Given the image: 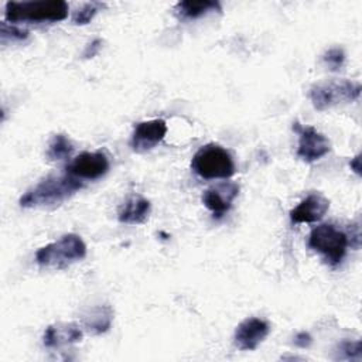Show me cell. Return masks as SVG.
I'll return each mask as SVG.
<instances>
[{
    "instance_id": "obj_1",
    "label": "cell",
    "mask_w": 362,
    "mask_h": 362,
    "mask_svg": "<svg viewBox=\"0 0 362 362\" xmlns=\"http://www.w3.org/2000/svg\"><path fill=\"white\" fill-rule=\"evenodd\" d=\"M81 188L82 182L68 173L62 175H48L20 198V205L21 208L55 206L71 198Z\"/></svg>"
},
{
    "instance_id": "obj_2",
    "label": "cell",
    "mask_w": 362,
    "mask_h": 362,
    "mask_svg": "<svg viewBox=\"0 0 362 362\" xmlns=\"http://www.w3.org/2000/svg\"><path fill=\"white\" fill-rule=\"evenodd\" d=\"M68 4L62 0L8 1L4 7L7 23H55L68 16Z\"/></svg>"
},
{
    "instance_id": "obj_3",
    "label": "cell",
    "mask_w": 362,
    "mask_h": 362,
    "mask_svg": "<svg viewBox=\"0 0 362 362\" xmlns=\"http://www.w3.org/2000/svg\"><path fill=\"white\" fill-rule=\"evenodd\" d=\"M86 256V245L81 236L68 233L58 240L40 247L35 252V262L41 267L65 269Z\"/></svg>"
},
{
    "instance_id": "obj_4",
    "label": "cell",
    "mask_w": 362,
    "mask_h": 362,
    "mask_svg": "<svg viewBox=\"0 0 362 362\" xmlns=\"http://www.w3.org/2000/svg\"><path fill=\"white\" fill-rule=\"evenodd\" d=\"M191 167L197 175L205 180L229 178L235 174V163L230 153L214 143L202 146L194 154Z\"/></svg>"
},
{
    "instance_id": "obj_5",
    "label": "cell",
    "mask_w": 362,
    "mask_h": 362,
    "mask_svg": "<svg viewBox=\"0 0 362 362\" xmlns=\"http://www.w3.org/2000/svg\"><path fill=\"white\" fill-rule=\"evenodd\" d=\"M361 95V83L348 79H332L311 86L310 99L317 110H327L339 103H348Z\"/></svg>"
},
{
    "instance_id": "obj_6",
    "label": "cell",
    "mask_w": 362,
    "mask_h": 362,
    "mask_svg": "<svg viewBox=\"0 0 362 362\" xmlns=\"http://www.w3.org/2000/svg\"><path fill=\"white\" fill-rule=\"evenodd\" d=\"M308 246L322 255L329 264L337 266L345 257L348 236L331 223H321L311 230Z\"/></svg>"
},
{
    "instance_id": "obj_7",
    "label": "cell",
    "mask_w": 362,
    "mask_h": 362,
    "mask_svg": "<svg viewBox=\"0 0 362 362\" xmlns=\"http://www.w3.org/2000/svg\"><path fill=\"white\" fill-rule=\"evenodd\" d=\"M293 130L298 133L297 156L305 163H314L324 157L331 150L329 140L311 126L293 123Z\"/></svg>"
},
{
    "instance_id": "obj_8",
    "label": "cell",
    "mask_w": 362,
    "mask_h": 362,
    "mask_svg": "<svg viewBox=\"0 0 362 362\" xmlns=\"http://www.w3.org/2000/svg\"><path fill=\"white\" fill-rule=\"evenodd\" d=\"M107 171L109 160L102 151H83L66 165V173L78 180H98Z\"/></svg>"
},
{
    "instance_id": "obj_9",
    "label": "cell",
    "mask_w": 362,
    "mask_h": 362,
    "mask_svg": "<svg viewBox=\"0 0 362 362\" xmlns=\"http://www.w3.org/2000/svg\"><path fill=\"white\" fill-rule=\"evenodd\" d=\"M167 124L163 119H153L136 124L132 134V147L137 153H144L156 147L165 136Z\"/></svg>"
},
{
    "instance_id": "obj_10",
    "label": "cell",
    "mask_w": 362,
    "mask_h": 362,
    "mask_svg": "<svg viewBox=\"0 0 362 362\" xmlns=\"http://www.w3.org/2000/svg\"><path fill=\"white\" fill-rule=\"evenodd\" d=\"M238 194L239 185L236 182L225 181L205 189L202 195V202L215 216H222L230 209L232 202L238 197Z\"/></svg>"
},
{
    "instance_id": "obj_11",
    "label": "cell",
    "mask_w": 362,
    "mask_h": 362,
    "mask_svg": "<svg viewBox=\"0 0 362 362\" xmlns=\"http://www.w3.org/2000/svg\"><path fill=\"white\" fill-rule=\"evenodd\" d=\"M269 331L270 327L264 320L246 318L236 327L235 345L240 351H253L264 341Z\"/></svg>"
},
{
    "instance_id": "obj_12",
    "label": "cell",
    "mask_w": 362,
    "mask_h": 362,
    "mask_svg": "<svg viewBox=\"0 0 362 362\" xmlns=\"http://www.w3.org/2000/svg\"><path fill=\"white\" fill-rule=\"evenodd\" d=\"M329 201L321 194H311L290 211L293 223H313L320 221L328 211Z\"/></svg>"
},
{
    "instance_id": "obj_13",
    "label": "cell",
    "mask_w": 362,
    "mask_h": 362,
    "mask_svg": "<svg viewBox=\"0 0 362 362\" xmlns=\"http://www.w3.org/2000/svg\"><path fill=\"white\" fill-rule=\"evenodd\" d=\"M82 329L74 322H58L47 327L42 342L47 348H61L82 339Z\"/></svg>"
},
{
    "instance_id": "obj_14",
    "label": "cell",
    "mask_w": 362,
    "mask_h": 362,
    "mask_svg": "<svg viewBox=\"0 0 362 362\" xmlns=\"http://www.w3.org/2000/svg\"><path fill=\"white\" fill-rule=\"evenodd\" d=\"M150 214V201L140 197V195H133L129 199L123 202L117 212V218L122 223H143Z\"/></svg>"
},
{
    "instance_id": "obj_15",
    "label": "cell",
    "mask_w": 362,
    "mask_h": 362,
    "mask_svg": "<svg viewBox=\"0 0 362 362\" xmlns=\"http://www.w3.org/2000/svg\"><path fill=\"white\" fill-rule=\"evenodd\" d=\"M112 321H113V310L107 304L95 305L86 310L82 315L83 327L95 335L106 332L110 328Z\"/></svg>"
},
{
    "instance_id": "obj_16",
    "label": "cell",
    "mask_w": 362,
    "mask_h": 362,
    "mask_svg": "<svg viewBox=\"0 0 362 362\" xmlns=\"http://www.w3.org/2000/svg\"><path fill=\"white\" fill-rule=\"evenodd\" d=\"M175 10L182 18H198L211 11H221V4L212 0H185L180 1L175 6Z\"/></svg>"
},
{
    "instance_id": "obj_17",
    "label": "cell",
    "mask_w": 362,
    "mask_h": 362,
    "mask_svg": "<svg viewBox=\"0 0 362 362\" xmlns=\"http://www.w3.org/2000/svg\"><path fill=\"white\" fill-rule=\"evenodd\" d=\"M74 151L72 141L65 134H55L47 148V158L51 161H59L71 157Z\"/></svg>"
},
{
    "instance_id": "obj_18",
    "label": "cell",
    "mask_w": 362,
    "mask_h": 362,
    "mask_svg": "<svg viewBox=\"0 0 362 362\" xmlns=\"http://www.w3.org/2000/svg\"><path fill=\"white\" fill-rule=\"evenodd\" d=\"M105 4L99 3V1H90V3H85L82 7H79L74 16H72V23L76 25H85L88 23H90V20L96 16V13L103 8Z\"/></svg>"
},
{
    "instance_id": "obj_19",
    "label": "cell",
    "mask_w": 362,
    "mask_h": 362,
    "mask_svg": "<svg viewBox=\"0 0 362 362\" xmlns=\"http://www.w3.org/2000/svg\"><path fill=\"white\" fill-rule=\"evenodd\" d=\"M361 341H342L338 344V346L335 348V359H361Z\"/></svg>"
},
{
    "instance_id": "obj_20",
    "label": "cell",
    "mask_w": 362,
    "mask_h": 362,
    "mask_svg": "<svg viewBox=\"0 0 362 362\" xmlns=\"http://www.w3.org/2000/svg\"><path fill=\"white\" fill-rule=\"evenodd\" d=\"M1 30V42L6 44L7 40L13 41H25L28 38V31L24 28H20L14 24H8L7 21H3L0 25Z\"/></svg>"
},
{
    "instance_id": "obj_21",
    "label": "cell",
    "mask_w": 362,
    "mask_h": 362,
    "mask_svg": "<svg viewBox=\"0 0 362 362\" xmlns=\"http://www.w3.org/2000/svg\"><path fill=\"white\" fill-rule=\"evenodd\" d=\"M322 59H324V64L332 69V71H338L342 65H344V61H345V54L342 51V48H331L328 49L324 55H322Z\"/></svg>"
},
{
    "instance_id": "obj_22",
    "label": "cell",
    "mask_w": 362,
    "mask_h": 362,
    "mask_svg": "<svg viewBox=\"0 0 362 362\" xmlns=\"http://www.w3.org/2000/svg\"><path fill=\"white\" fill-rule=\"evenodd\" d=\"M313 342V338L308 332L305 331H301L298 332L296 337H294V344L298 346V348H308Z\"/></svg>"
},
{
    "instance_id": "obj_23",
    "label": "cell",
    "mask_w": 362,
    "mask_h": 362,
    "mask_svg": "<svg viewBox=\"0 0 362 362\" xmlns=\"http://www.w3.org/2000/svg\"><path fill=\"white\" fill-rule=\"evenodd\" d=\"M100 47H102V40H99V38L93 40L92 42H89V44L86 45V48H85V51H83V57H85V58H92V57H95V55L99 52Z\"/></svg>"
},
{
    "instance_id": "obj_24",
    "label": "cell",
    "mask_w": 362,
    "mask_h": 362,
    "mask_svg": "<svg viewBox=\"0 0 362 362\" xmlns=\"http://www.w3.org/2000/svg\"><path fill=\"white\" fill-rule=\"evenodd\" d=\"M349 165H351V168L359 175V174H361V156L358 154L356 157H354V158L351 160Z\"/></svg>"
}]
</instances>
